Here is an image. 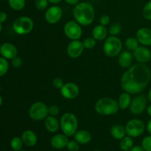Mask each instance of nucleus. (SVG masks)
I'll return each instance as SVG.
<instances>
[{
  "instance_id": "f257e3e1",
  "label": "nucleus",
  "mask_w": 151,
  "mask_h": 151,
  "mask_svg": "<svg viewBox=\"0 0 151 151\" xmlns=\"http://www.w3.org/2000/svg\"><path fill=\"white\" fill-rule=\"evenodd\" d=\"M150 78V68L144 63H137L122 74L121 86L130 94H138L145 88Z\"/></svg>"
},
{
  "instance_id": "f03ea898",
  "label": "nucleus",
  "mask_w": 151,
  "mask_h": 151,
  "mask_svg": "<svg viewBox=\"0 0 151 151\" xmlns=\"http://www.w3.org/2000/svg\"><path fill=\"white\" fill-rule=\"evenodd\" d=\"M72 13L75 21L82 26L90 25L95 17V10L92 4L85 1L77 4Z\"/></svg>"
},
{
  "instance_id": "7ed1b4c3",
  "label": "nucleus",
  "mask_w": 151,
  "mask_h": 151,
  "mask_svg": "<svg viewBox=\"0 0 151 151\" xmlns=\"http://www.w3.org/2000/svg\"><path fill=\"white\" fill-rule=\"evenodd\" d=\"M94 109L99 114L108 116L117 113L119 106L118 102L114 99L110 97H102L96 102Z\"/></svg>"
},
{
  "instance_id": "20e7f679",
  "label": "nucleus",
  "mask_w": 151,
  "mask_h": 151,
  "mask_svg": "<svg viewBox=\"0 0 151 151\" xmlns=\"http://www.w3.org/2000/svg\"><path fill=\"white\" fill-rule=\"evenodd\" d=\"M60 126L63 134L66 137H72L77 132L78 127V122L76 116L74 114L65 113L60 118Z\"/></svg>"
},
{
  "instance_id": "39448f33",
  "label": "nucleus",
  "mask_w": 151,
  "mask_h": 151,
  "mask_svg": "<svg viewBox=\"0 0 151 151\" xmlns=\"http://www.w3.org/2000/svg\"><path fill=\"white\" fill-rule=\"evenodd\" d=\"M122 43L116 36L111 35L107 38L103 44V52L107 56L111 58L119 55L122 52Z\"/></svg>"
},
{
  "instance_id": "423d86ee",
  "label": "nucleus",
  "mask_w": 151,
  "mask_h": 151,
  "mask_svg": "<svg viewBox=\"0 0 151 151\" xmlns=\"http://www.w3.org/2000/svg\"><path fill=\"white\" fill-rule=\"evenodd\" d=\"M33 21L27 16H21L14 21L13 24V30L19 35H24L29 33L33 29Z\"/></svg>"
},
{
  "instance_id": "0eeeda50",
  "label": "nucleus",
  "mask_w": 151,
  "mask_h": 151,
  "mask_svg": "<svg viewBox=\"0 0 151 151\" xmlns=\"http://www.w3.org/2000/svg\"><path fill=\"white\" fill-rule=\"evenodd\" d=\"M29 115L33 120H42L49 115L48 106L42 102L34 103L29 108Z\"/></svg>"
},
{
  "instance_id": "6e6552de",
  "label": "nucleus",
  "mask_w": 151,
  "mask_h": 151,
  "mask_svg": "<svg viewBox=\"0 0 151 151\" xmlns=\"http://www.w3.org/2000/svg\"><path fill=\"white\" fill-rule=\"evenodd\" d=\"M125 128L126 134L131 137H139L145 129L144 122L138 119H133L128 121Z\"/></svg>"
},
{
  "instance_id": "1a4fd4ad",
  "label": "nucleus",
  "mask_w": 151,
  "mask_h": 151,
  "mask_svg": "<svg viewBox=\"0 0 151 151\" xmlns=\"http://www.w3.org/2000/svg\"><path fill=\"white\" fill-rule=\"evenodd\" d=\"M64 33L69 39L78 40L82 35V28L81 24L75 20L68 22L64 26Z\"/></svg>"
},
{
  "instance_id": "9d476101",
  "label": "nucleus",
  "mask_w": 151,
  "mask_h": 151,
  "mask_svg": "<svg viewBox=\"0 0 151 151\" xmlns=\"http://www.w3.org/2000/svg\"><path fill=\"white\" fill-rule=\"evenodd\" d=\"M147 106V100L144 95H138L131 100L130 111L134 114H140L142 113Z\"/></svg>"
},
{
  "instance_id": "9b49d317",
  "label": "nucleus",
  "mask_w": 151,
  "mask_h": 151,
  "mask_svg": "<svg viewBox=\"0 0 151 151\" xmlns=\"http://www.w3.org/2000/svg\"><path fill=\"white\" fill-rule=\"evenodd\" d=\"M63 10L58 6H52L47 10L45 13V20L51 24H57L61 19Z\"/></svg>"
},
{
  "instance_id": "f8f14e48",
  "label": "nucleus",
  "mask_w": 151,
  "mask_h": 151,
  "mask_svg": "<svg viewBox=\"0 0 151 151\" xmlns=\"http://www.w3.org/2000/svg\"><path fill=\"white\" fill-rule=\"evenodd\" d=\"M79 91V87L74 83H66L60 88L61 95L68 100H72L78 97Z\"/></svg>"
},
{
  "instance_id": "ddd939ff",
  "label": "nucleus",
  "mask_w": 151,
  "mask_h": 151,
  "mask_svg": "<svg viewBox=\"0 0 151 151\" xmlns=\"http://www.w3.org/2000/svg\"><path fill=\"white\" fill-rule=\"evenodd\" d=\"M84 50L83 42L79 40H72L67 46L66 52L71 58H77L80 57Z\"/></svg>"
},
{
  "instance_id": "4468645a",
  "label": "nucleus",
  "mask_w": 151,
  "mask_h": 151,
  "mask_svg": "<svg viewBox=\"0 0 151 151\" xmlns=\"http://www.w3.org/2000/svg\"><path fill=\"white\" fill-rule=\"evenodd\" d=\"M134 58L140 63H145L151 59V52L145 47H139L134 51Z\"/></svg>"
},
{
  "instance_id": "2eb2a0df",
  "label": "nucleus",
  "mask_w": 151,
  "mask_h": 151,
  "mask_svg": "<svg viewBox=\"0 0 151 151\" xmlns=\"http://www.w3.org/2000/svg\"><path fill=\"white\" fill-rule=\"evenodd\" d=\"M139 42L144 46H151V29L147 27L140 28L136 34Z\"/></svg>"
},
{
  "instance_id": "dca6fc26",
  "label": "nucleus",
  "mask_w": 151,
  "mask_h": 151,
  "mask_svg": "<svg viewBox=\"0 0 151 151\" xmlns=\"http://www.w3.org/2000/svg\"><path fill=\"white\" fill-rule=\"evenodd\" d=\"M0 54L6 59L12 60L17 56V49L10 43H4L0 47Z\"/></svg>"
},
{
  "instance_id": "f3484780",
  "label": "nucleus",
  "mask_w": 151,
  "mask_h": 151,
  "mask_svg": "<svg viewBox=\"0 0 151 151\" xmlns=\"http://www.w3.org/2000/svg\"><path fill=\"white\" fill-rule=\"evenodd\" d=\"M134 59V55L129 50H125L121 52L118 56V63L122 68L130 67Z\"/></svg>"
},
{
  "instance_id": "a211bd4d",
  "label": "nucleus",
  "mask_w": 151,
  "mask_h": 151,
  "mask_svg": "<svg viewBox=\"0 0 151 151\" xmlns=\"http://www.w3.org/2000/svg\"><path fill=\"white\" fill-rule=\"evenodd\" d=\"M68 142H69V139L65 134L55 135L50 141L52 147L55 149H62L66 147Z\"/></svg>"
},
{
  "instance_id": "6ab92c4d",
  "label": "nucleus",
  "mask_w": 151,
  "mask_h": 151,
  "mask_svg": "<svg viewBox=\"0 0 151 151\" xmlns=\"http://www.w3.org/2000/svg\"><path fill=\"white\" fill-rule=\"evenodd\" d=\"M22 139L24 144L28 147H32L37 143V136L35 133L30 130L24 131L22 134Z\"/></svg>"
},
{
  "instance_id": "aec40b11",
  "label": "nucleus",
  "mask_w": 151,
  "mask_h": 151,
  "mask_svg": "<svg viewBox=\"0 0 151 151\" xmlns=\"http://www.w3.org/2000/svg\"><path fill=\"white\" fill-rule=\"evenodd\" d=\"M44 119V126L49 132L55 133L58 131L60 123L55 116H47Z\"/></svg>"
},
{
  "instance_id": "412c9836",
  "label": "nucleus",
  "mask_w": 151,
  "mask_h": 151,
  "mask_svg": "<svg viewBox=\"0 0 151 151\" xmlns=\"http://www.w3.org/2000/svg\"><path fill=\"white\" fill-rule=\"evenodd\" d=\"M92 36L96 41H103L108 35V30L103 25H97L92 29Z\"/></svg>"
},
{
  "instance_id": "4be33fe9",
  "label": "nucleus",
  "mask_w": 151,
  "mask_h": 151,
  "mask_svg": "<svg viewBox=\"0 0 151 151\" xmlns=\"http://www.w3.org/2000/svg\"><path fill=\"white\" fill-rule=\"evenodd\" d=\"M75 141L78 142L79 144L86 145L89 142L91 139V135L88 131L85 130H81L75 133L74 135Z\"/></svg>"
},
{
  "instance_id": "5701e85b",
  "label": "nucleus",
  "mask_w": 151,
  "mask_h": 151,
  "mask_svg": "<svg viewBox=\"0 0 151 151\" xmlns=\"http://www.w3.org/2000/svg\"><path fill=\"white\" fill-rule=\"evenodd\" d=\"M111 135L115 139L121 140L126 135V131L125 127L120 125H114L111 128Z\"/></svg>"
},
{
  "instance_id": "b1692460",
  "label": "nucleus",
  "mask_w": 151,
  "mask_h": 151,
  "mask_svg": "<svg viewBox=\"0 0 151 151\" xmlns=\"http://www.w3.org/2000/svg\"><path fill=\"white\" fill-rule=\"evenodd\" d=\"M131 94L128 92H124L119 95V99H118V104H119V109L122 110L127 109L130 106L131 103Z\"/></svg>"
},
{
  "instance_id": "393cba45",
  "label": "nucleus",
  "mask_w": 151,
  "mask_h": 151,
  "mask_svg": "<svg viewBox=\"0 0 151 151\" xmlns=\"http://www.w3.org/2000/svg\"><path fill=\"white\" fill-rule=\"evenodd\" d=\"M134 145V141L131 137H125L121 139L120 148L124 151H128L131 150Z\"/></svg>"
},
{
  "instance_id": "a878e982",
  "label": "nucleus",
  "mask_w": 151,
  "mask_h": 151,
  "mask_svg": "<svg viewBox=\"0 0 151 151\" xmlns=\"http://www.w3.org/2000/svg\"><path fill=\"white\" fill-rule=\"evenodd\" d=\"M139 42L138 41V40L137 39V38H134V37H129V38H128L125 43L126 48L129 51L133 52L139 47Z\"/></svg>"
},
{
  "instance_id": "bb28decb",
  "label": "nucleus",
  "mask_w": 151,
  "mask_h": 151,
  "mask_svg": "<svg viewBox=\"0 0 151 151\" xmlns=\"http://www.w3.org/2000/svg\"><path fill=\"white\" fill-rule=\"evenodd\" d=\"M8 3L10 7L16 11L22 10L25 6V0H8Z\"/></svg>"
},
{
  "instance_id": "cd10ccee",
  "label": "nucleus",
  "mask_w": 151,
  "mask_h": 151,
  "mask_svg": "<svg viewBox=\"0 0 151 151\" xmlns=\"http://www.w3.org/2000/svg\"><path fill=\"white\" fill-rule=\"evenodd\" d=\"M23 144L24 143L22 142V138H19V137H14V138L12 139L11 142H10V146H11L12 149L15 151L20 150Z\"/></svg>"
},
{
  "instance_id": "c85d7f7f",
  "label": "nucleus",
  "mask_w": 151,
  "mask_h": 151,
  "mask_svg": "<svg viewBox=\"0 0 151 151\" xmlns=\"http://www.w3.org/2000/svg\"><path fill=\"white\" fill-rule=\"evenodd\" d=\"M121 30H122V26L119 23H114L110 26L109 29V32L111 35H114L116 36L118 34L120 33Z\"/></svg>"
},
{
  "instance_id": "c756f323",
  "label": "nucleus",
  "mask_w": 151,
  "mask_h": 151,
  "mask_svg": "<svg viewBox=\"0 0 151 151\" xmlns=\"http://www.w3.org/2000/svg\"><path fill=\"white\" fill-rule=\"evenodd\" d=\"M8 68L9 64L7 59L0 57V77L3 76L7 73Z\"/></svg>"
},
{
  "instance_id": "7c9ffc66",
  "label": "nucleus",
  "mask_w": 151,
  "mask_h": 151,
  "mask_svg": "<svg viewBox=\"0 0 151 151\" xmlns=\"http://www.w3.org/2000/svg\"><path fill=\"white\" fill-rule=\"evenodd\" d=\"M83 44L84 48L88 49V50H91V49L94 48L96 45V40L94 39L93 37H88V38H85L83 41Z\"/></svg>"
},
{
  "instance_id": "2f4dec72",
  "label": "nucleus",
  "mask_w": 151,
  "mask_h": 151,
  "mask_svg": "<svg viewBox=\"0 0 151 151\" xmlns=\"http://www.w3.org/2000/svg\"><path fill=\"white\" fill-rule=\"evenodd\" d=\"M142 15L147 20H151V1H148L145 5L142 10Z\"/></svg>"
},
{
  "instance_id": "473e14b6",
  "label": "nucleus",
  "mask_w": 151,
  "mask_h": 151,
  "mask_svg": "<svg viewBox=\"0 0 151 151\" xmlns=\"http://www.w3.org/2000/svg\"><path fill=\"white\" fill-rule=\"evenodd\" d=\"M142 147L145 151H151V135L147 136L143 139L142 142Z\"/></svg>"
},
{
  "instance_id": "72a5a7b5",
  "label": "nucleus",
  "mask_w": 151,
  "mask_h": 151,
  "mask_svg": "<svg viewBox=\"0 0 151 151\" xmlns=\"http://www.w3.org/2000/svg\"><path fill=\"white\" fill-rule=\"evenodd\" d=\"M48 0H35V7L38 10H44L48 6Z\"/></svg>"
},
{
  "instance_id": "f704fd0d",
  "label": "nucleus",
  "mask_w": 151,
  "mask_h": 151,
  "mask_svg": "<svg viewBox=\"0 0 151 151\" xmlns=\"http://www.w3.org/2000/svg\"><path fill=\"white\" fill-rule=\"evenodd\" d=\"M66 147L69 151H78L80 149L79 143L77 141H74V140L69 141V142L67 143V145H66Z\"/></svg>"
},
{
  "instance_id": "c9c22d12",
  "label": "nucleus",
  "mask_w": 151,
  "mask_h": 151,
  "mask_svg": "<svg viewBox=\"0 0 151 151\" xmlns=\"http://www.w3.org/2000/svg\"><path fill=\"white\" fill-rule=\"evenodd\" d=\"M59 111H60L59 108L55 105H52V106H50V107H48V112L50 116H56L59 114Z\"/></svg>"
},
{
  "instance_id": "e433bc0d",
  "label": "nucleus",
  "mask_w": 151,
  "mask_h": 151,
  "mask_svg": "<svg viewBox=\"0 0 151 151\" xmlns=\"http://www.w3.org/2000/svg\"><path fill=\"white\" fill-rule=\"evenodd\" d=\"M63 81L61 78H55L52 81V86L57 89H60L63 86Z\"/></svg>"
},
{
  "instance_id": "4c0bfd02",
  "label": "nucleus",
  "mask_w": 151,
  "mask_h": 151,
  "mask_svg": "<svg viewBox=\"0 0 151 151\" xmlns=\"http://www.w3.org/2000/svg\"><path fill=\"white\" fill-rule=\"evenodd\" d=\"M110 17L108 15H103L100 19V23L101 25L103 26H106L110 23Z\"/></svg>"
},
{
  "instance_id": "58836bf2",
  "label": "nucleus",
  "mask_w": 151,
  "mask_h": 151,
  "mask_svg": "<svg viewBox=\"0 0 151 151\" xmlns=\"http://www.w3.org/2000/svg\"><path fill=\"white\" fill-rule=\"evenodd\" d=\"M12 65L13 67L19 68L22 65V60L19 57H15L14 58L12 59Z\"/></svg>"
},
{
  "instance_id": "ea45409f",
  "label": "nucleus",
  "mask_w": 151,
  "mask_h": 151,
  "mask_svg": "<svg viewBox=\"0 0 151 151\" xmlns=\"http://www.w3.org/2000/svg\"><path fill=\"white\" fill-rule=\"evenodd\" d=\"M7 15L4 12H0V23H4L7 21Z\"/></svg>"
},
{
  "instance_id": "a19ab883",
  "label": "nucleus",
  "mask_w": 151,
  "mask_h": 151,
  "mask_svg": "<svg viewBox=\"0 0 151 151\" xmlns=\"http://www.w3.org/2000/svg\"><path fill=\"white\" fill-rule=\"evenodd\" d=\"M130 151H145V150L143 149V147L142 146L136 145L133 146V147L130 150Z\"/></svg>"
},
{
  "instance_id": "79ce46f5",
  "label": "nucleus",
  "mask_w": 151,
  "mask_h": 151,
  "mask_svg": "<svg viewBox=\"0 0 151 151\" xmlns=\"http://www.w3.org/2000/svg\"><path fill=\"white\" fill-rule=\"evenodd\" d=\"M65 1L70 5H76L77 4H78L79 0H65Z\"/></svg>"
},
{
  "instance_id": "37998d69",
  "label": "nucleus",
  "mask_w": 151,
  "mask_h": 151,
  "mask_svg": "<svg viewBox=\"0 0 151 151\" xmlns=\"http://www.w3.org/2000/svg\"><path fill=\"white\" fill-rule=\"evenodd\" d=\"M147 130L148 131L149 134L151 135V119H149L148 122H147Z\"/></svg>"
},
{
  "instance_id": "c03bdc74",
  "label": "nucleus",
  "mask_w": 151,
  "mask_h": 151,
  "mask_svg": "<svg viewBox=\"0 0 151 151\" xmlns=\"http://www.w3.org/2000/svg\"><path fill=\"white\" fill-rule=\"evenodd\" d=\"M49 2L52 3V4H58V3L60 2L62 0H48Z\"/></svg>"
},
{
  "instance_id": "a18cd8bd",
  "label": "nucleus",
  "mask_w": 151,
  "mask_h": 151,
  "mask_svg": "<svg viewBox=\"0 0 151 151\" xmlns=\"http://www.w3.org/2000/svg\"><path fill=\"white\" fill-rule=\"evenodd\" d=\"M147 114H148L149 116H151V105H150V106L147 108Z\"/></svg>"
},
{
  "instance_id": "49530a36",
  "label": "nucleus",
  "mask_w": 151,
  "mask_h": 151,
  "mask_svg": "<svg viewBox=\"0 0 151 151\" xmlns=\"http://www.w3.org/2000/svg\"><path fill=\"white\" fill-rule=\"evenodd\" d=\"M147 97H148V100H150V101L151 102V88H150V91H149V92H148V96H147Z\"/></svg>"
},
{
  "instance_id": "de8ad7c7",
  "label": "nucleus",
  "mask_w": 151,
  "mask_h": 151,
  "mask_svg": "<svg viewBox=\"0 0 151 151\" xmlns=\"http://www.w3.org/2000/svg\"><path fill=\"white\" fill-rule=\"evenodd\" d=\"M1 104H2V98H1V97L0 96V106H1Z\"/></svg>"
},
{
  "instance_id": "09e8293b",
  "label": "nucleus",
  "mask_w": 151,
  "mask_h": 151,
  "mask_svg": "<svg viewBox=\"0 0 151 151\" xmlns=\"http://www.w3.org/2000/svg\"><path fill=\"white\" fill-rule=\"evenodd\" d=\"M1 31V23H0V32Z\"/></svg>"
},
{
  "instance_id": "8fccbe9b",
  "label": "nucleus",
  "mask_w": 151,
  "mask_h": 151,
  "mask_svg": "<svg viewBox=\"0 0 151 151\" xmlns=\"http://www.w3.org/2000/svg\"><path fill=\"white\" fill-rule=\"evenodd\" d=\"M94 151H100V150H94Z\"/></svg>"
},
{
  "instance_id": "3c124183",
  "label": "nucleus",
  "mask_w": 151,
  "mask_h": 151,
  "mask_svg": "<svg viewBox=\"0 0 151 151\" xmlns=\"http://www.w3.org/2000/svg\"><path fill=\"white\" fill-rule=\"evenodd\" d=\"M21 151H25V150H21Z\"/></svg>"
},
{
  "instance_id": "603ef678",
  "label": "nucleus",
  "mask_w": 151,
  "mask_h": 151,
  "mask_svg": "<svg viewBox=\"0 0 151 151\" xmlns=\"http://www.w3.org/2000/svg\"><path fill=\"white\" fill-rule=\"evenodd\" d=\"M3 1H4V0H3Z\"/></svg>"
}]
</instances>
